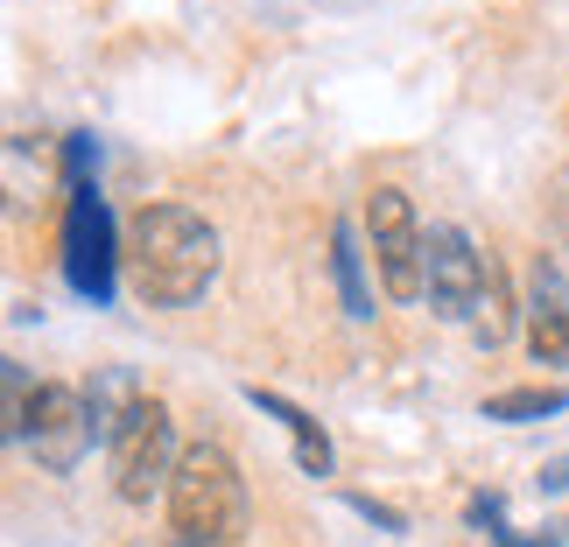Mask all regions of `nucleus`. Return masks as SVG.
<instances>
[{"label": "nucleus", "instance_id": "f8f14e48", "mask_svg": "<svg viewBox=\"0 0 569 547\" xmlns=\"http://www.w3.org/2000/svg\"><path fill=\"white\" fill-rule=\"evenodd\" d=\"M507 331H513V302H507V274H486V295H478V316H471V337L486 344V352H499L507 344Z\"/></svg>", "mask_w": 569, "mask_h": 547}, {"label": "nucleus", "instance_id": "9b49d317", "mask_svg": "<svg viewBox=\"0 0 569 547\" xmlns=\"http://www.w3.org/2000/svg\"><path fill=\"white\" fill-rule=\"evenodd\" d=\"M549 414H569V386H513L486 401V422H549Z\"/></svg>", "mask_w": 569, "mask_h": 547}, {"label": "nucleus", "instance_id": "9d476101", "mask_svg": "<svg viewBox=\"0 0 569 547\" xmlns=\"http://www.w3.org/2000/svg\"><path fill=\"white\" fill-rule=\"evenodd\" d=\"M331 267H338L345 316L366 323V316H373V295H366V260H359V232H352V225H338V232H331Z\"/></svg>", "mask_w": 569, "mask_h": 547}, {"label": "nucleus", "instance_id": "39448f33", "mask_svg": "<svg viewBox=\"0 0 569 547\" xmlns=\"http://www.w3.org/2000/svg\"><path fill=\"white\" fill-rule=\"evenodd\" d=\"M486 274H492V260L478 253L457 225H429L422 232V295H429V310L443 323H471L478 316Z\"/></svg>", "mask_w": 569, "mask_h": 547}, {"label": "nucleus", "instance_id": "f257e3e1", "mask_svg": "<svg viewBox=\"0 0 569 547\" xmlns=\"http://www.w3.org/2000/svg\"><path fill=\"white\" fill-rule=\"evenodd\" d=\"M127 260H134V288L156 302V310H183L218 274V232H211V217H197L190 204H148L134 217Z\"/></svg>", "mask_w": 569, "mask_h": 547}, {"label": "nucleus", "instance_id": "4468645a", "mask_svg": "<svg viewBox=\"0 0 569 547\" xmlns=\"http://www.w3.org/2000/svg\"><path fill=\"white\" fill-rule=\"evenodd\" d=\"M352 513H366V519H373V527H387V534H401V527H408V519L393 513V506H380V498H366V492H352Z\"/></svg>", "mask_w": 569, "mask_h": 547}, {"label": "nucleus", "instance_id": "dca6fc26", "mask_svg": "<svg viewBox=\"0 0 569 547\" xmlns=\"http://www.w3.org/2000/svg\"><path fill=\"white\" fill-rule=\"evenodd\" d=\"M541 492H569V456H556V464H541V477H535Z\"/></svg>", "mask_w": 569, "mask_h": 547}, {"label": "nucleus", "instance_id": "423d86ee", "mask_svg": "<svg viewBox=\"0 0 569 547\" xmlns=\"http://www.w3.org/2000/svg\"><path fill=\"white\" fill-rule=\"evenodd\" d=\"M21 443L36 449L42 470H78L84 449L99 443V414H92V393L78 386H36V407H29V435Z\"/></svg>", "mask_w": 569, "mask_h": 547}, {"label": "nucleus", "instance_id": "6ab92c4d", "mask_svg": "<svg viewBox=\"0 0 569 547\" xmlns=\"http://www.w3.org/2000/svg\"><path fill=\"white\" fill-rule=\"evenodd\" d=\"M562 217H569V211H562Z\"/></svg>", "mask_w": 569, "mask_h": 547}, {"label": "nucleus", "instance_id": "6e6552de", "mask_svg": "<svg viewBox=\"0 0 569 547\" xmlns=\"http://www.w3.org/2000/svg\"><path fill=\"white\" fill-rule=\"evenodd\" d=\"M528 352L535 365H569V288L549 253H535L528 267Z\"/></svg>", "mask_w": 569, "mask_h": 547}, {"label": "nucleus", "instance_id": "a211bd4d", "mask_svg": "<svg viewBox=\"0 0 569 547\" xmlns=\"http://www.w3.org/2000/svg\"><path fill=\"white\" fill-rule=\"evenodd\" d=\"M141 547H190V540H177V534H169V540H141Z\"/></svg>", "mask_w": 569, "mask_h": 547}, {"label": "nucleus", "instance_id": "f3484780", "mask_svg": "<svg viewBox=\"0 0 569 547\" xmlns=\"http://www.w3.org/2000/svg\"><path fill=\"white\" fill-rule=\"evenodd\" d=\"M471 519H478V527H499V498L478 492V498H471Z\"/></svg>", "mask_w": 569, "mask_h": 547}, {"label": "nucleus", "instance_id": "20e7f679", "mask_svg": "<svg viewBox=\"0 0 569 547\" xmlns=\"http://www.w3.org/2000/svg\"><path fill=\"white\" fill-rule=\"evenodd\" d=\"M113 274H120L113 211H106L99 183L71 190V211H63V281H71L84 302H113Z\"/></svg>", "mask_w": 569, "mask_h": 547}, {"label": "nucleus", "instance_id": "1a4fd4ad", "mask_svg": "<svg viewBox=\"0 0 569 547\" xmlns=\"http://www.w3.org/2000/svg\"><path fill=\"white\" fill-rule=\"evenodd\" d=\"M247 401H253L260 414H274L281 428H289L302 477H331V435H323V428H317V422H310V414H302L296 401H281V393H268V386H247Z\"/></svg>", "mask_w": 569, "mask_h": 547}, {"label": "nucleus", "instance_id": "0eeeda50", "mask_svg": "<svg viewBox=\"0 0 569 547\" xmlns=\"http://www.w3.org/2000/svg\"><path fill=\"white\" fill-rule=\"evenodd\" d=\"M366 239H373V267L393 302L422 295V225H415L408 190H373L366 196Z\"/></svg>", "mask_w": 569, "mask_h": 547}, {"label": "nucleus", "instance_id": "f03ea898", "mask_svg": "<svg viewBox=\"0 0 569 547\" xmlns=\"http://www.w3.org/2000/svg\"><path fill=\"white\" fill-rule=\"evenodd\" d=\"M169 534L190 540V547H232L253 519V498H247V477L218 443H190L177 456V477H169Z\"/></svg>", "mask_w": 569, "mask_h": 547}, {"label": "nucleus", "instance_id": "ddd939ff", "mask_svg": "<svg viewBox=\"0 0 569 547\" xmlns=\"http://www.w3.org/2000/svg\"><path fill=\"white\" fill-rule=\"evenodd\" d=\"M63 176H71V190H92V176H99V141L92 134L63 141Z\"/></svg>", "mask_w": 569, "mask_h": 547}, {"label": "nucleus", "instance_id": "2eb2a0df", "mask_svg": "<svg viewBox=\"0 0 569 547\" xmlns=\"http://www.w3.org/2000/svg\"><path fill=\"white\" fill-rule=\"evenodd\" d=\"M562 534L569 527H541V534H520V540L513 534H492V547H562Z\"/></svg>", "mask_w": 569, "mask_h": 547}, {"label": "nucleus", "instance_id": "7ed1b4c3", "mask_svg": "<svg viewBox=\"0 0 569 547\" xmlns=\"http://www.w3.org/2000/svg\"><path fill=\"white\" fill-rule=\"evenodd\" d=\"M177 422H169L162 401H141L127 407V422L106 435V464H113V492L127 506H148L156 492H169V477H177Z\"/></svg>", "mask_w": 569, "mask_h": 547}]
</instances>
